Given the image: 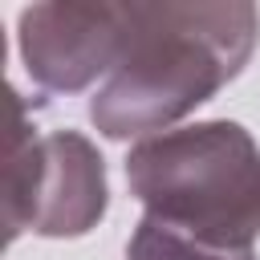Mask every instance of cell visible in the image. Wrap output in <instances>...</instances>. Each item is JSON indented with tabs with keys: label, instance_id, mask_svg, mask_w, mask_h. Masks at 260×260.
I'll return each mask as SVG.
<instances>
[{
	"label": "cell",
	"instance_id": "7a4b0ae2",
	"mask_svg": "<svg viewBox=\"0 0 260 260\" xmlns=\"http://www.w3.org/2000/svg\"><path fill=\"white\" fill-rule=\"evenodd\" d=\"M126 183L150 219L215 244L252 248L260 236V146L240 122H195L138 138Z\"/></svg>",
	"mask_w": 260,
	"mask_h": 260
},
{
	"label": "cell",
	"instance_id": "6da1fadb",
	"mask_svg": "<svg viewBox=\"0 0 260 260\" xmlns=\"http://www.w3.org/2000/svg\"><path fill=\"white\" fill-rule=\"evenodd\" d=\"M252 4H130V41L89 98L106 138H150L215 98L252 57Z\"/></svg>",
	"mask_w": 260,
	"mask_h": 260
},
{
	"label": "cell",
	"instance_id": "5b68a950",
	"mask_svg": "<svg viewBox=\"0 0 260 260\" xmlns=\"http://www.w3.org/2000/svg\"><path fill=\"white\" fill-rule=\"evenodd\" d=\"M126 260H256L252 248H215L203 240H191L150 215H142V223L134 228L130 244H126Z\"/></svg>",
	"mask_w": 260,
	"mask_h": 260
},
{
	"label": "cell",
	"instance_id": "277c9868",
	"mask_svg": "<svg viewBox=\"0 0 260 260\" xmlns=\"http://www.w3.org/2000/svg\"><path fill=\"white\" fill-rule=\"evenodd\" d=\"M20 57L49 93L110 77L130 41V4H32L20 12Z\"/></svg>",
	"mask_w": 260,
	"mask_h": 260
},
{
	"label": "cell",
	"instance_id": "3957f363",
	"mask_svg": "<svg viewBox=\"0 0 260 260\" xmlns=\"http://www.w3.org/2000/svg\"><path fill=\"white\" fill-rule=\"evenodd\" d=\"M106 162L77 130L32 134L24 106L12 93V142L4 167V228L8 244L20 232L85 236L106 215Z\"/></svg>",
	"mask_w": 260,
	"mask_h": 260
}]
</instances>
